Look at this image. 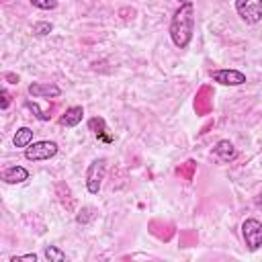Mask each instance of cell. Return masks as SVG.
Segmentation results:
<instances>
[{
  "label": "cell",
  "mask_w": 262,
  "mask_h": 262,
  "mask_svg": "<svg viewBox=\"0 0 262 262\" xmlns=\"http://www.w3.org/2000/svg\"><path fill=\"white\" fill-rule=\"evenodd\" d=\"M213 154H215V158L221 160V162H231V160L235 158V147H233V143H231L229 139H221V141H217V145L213 147Z\"/></svg>",
  "instance_id": "11"
},
{
  "label": "cell",
  "mask_w": 262,
  "mask_h": 262,
  "mask_svg": "<svg viewBox=\"0 0 262 262\" xmlns=\"http://www.w3.org/2000/svg\"><path fill=\"white\" fill-rule=\"evenodd\" d=\"M82 117H84V108L82 106H70V108H66V113L59 117V125L61 127H76L80 121H82Z\"/></svg>",
  "instance_id": "10"
},
{
  "label": "cell",
  "mask_w": 262,
  "mask_h": 262,
  "mask_svg": "<svg viewBox=\"0 0 262 262\" xmlns=\"http://www.w3.org/2000/svg\"><path fill=\"white\" fill-rule=\"evenodd\" d=\"M6 80H10V84H18V76H14V74H6Z\"/></svg>",
  "instance_id": "20"
},
{
  "label": "cell",
  "mask_w": 262,
  "mask_h": 262,
  "mask_svg": "<svg viewBox=\"0 0 262 262\" xmlns=\"http://www.w3.org/2000/svg\"><path fill=\"white\" fill-rule=\"evenodd\" d=\"M256 203H258V205H260V207H262V192H260V194H258V196H256Z\"/></svg>",
  "instance_id": "21"
},
{
  "label": "cell",
  "mask_w": 262,
  "mask_h": 262,
  "mask_svg": "<svg viewBox=\"0 0 262 262\" xmlns=\"http://www.w3.org/2000/svg\"><path fill=\"white\" fill-rule=\"evenodd\" d=\"M51 31H53V25H51V23H47V20H39V23L33 25V31H31V33H33L35 37H45V35H49Z\"/></svg>",
  "instance_id": "14"
},
{
  "label": "cell",
  "mask_w": 262,
  "mask_h": 262,
  "mask_svg": "<svg viewBox=\"0 0 262 262\" xmlns=\"http://www.w3.org/2000/svg\"><path fill=\"white\" fill-rule=\"evenodd\" d=\"M31 141H33V131H31L29 127L16 129V133H14V137H12L14 147H27V145H31Z\"/></svg>",
  "instance_id": "12"
},
{
  "label": "cell",
  "mask_w": 262,
  "mask_h": 262,
  "mask_svg": "<svg viewBox=\"0 0 262 262\" xmlns=\"http://www.w3.org/2000/svg\"><path fill=\"white\" fill-rule=\"evenodd\" d=\"M57 143L55 141H49V139H43V141H35L31 145L25 147V158L29 162H43V160H49L57 154Z\"/></svg>",
  "instance_id": "3"
},
{
  "label": "cell",
  "mask_w": 262,
  "mask_h": 262,
  "mask_svg": "<svg viewBox=\"0 0 262 262\" xmlns=\"http://www.w3.org/2000/svg\"><path fill=\"white\" fill-rule=\"evenodd\" d=\"M235 12L246 25L262 20V0H235Z\"/></svg>",
  "instance_id": "4"
},
{
  "label": "cell",
  "mask_w": 262,
  "mask_h": 262,
  "mask_svg": "<svg viewBox=\"0 0 262 262\" xmlns=\"http://www.w3.org/2000/svg\"><path fill=\"white\" fill-rule=\"evenodd\" d=\"M8 104H10V94H8V90H2V108H8Z\"/></svg>",
  "instance_id": "19"
},
{
  "label": "cell",
  "mask_w": 262,
  "mask_h": 262,
  "mask_svg": "<svg viewBox=\"0 0 262 262\" xmlns=\"http://www.w3.org/2000/svg\"><path fill=\"white\" fill-rule=\"evenodd\" d=\"M92 217H94V209H92V207H84V209L78 213L76 221H78V223H88Z\"/></svg>",
  "instance_id": "17"
},
{
  "label": "cell",
  "mask_w": 262,
  "mask_h": 262,
  "mask_svg": "<svg viewBox=\"0 0 262 262\" xmlns=\"http://www.w3.org/2000/svg\"><path fill=\"white\" fill-rule=\"evenodd\" d=\"M25 106H27V108H29V111L39 119V121H49V115H47V113H43V111L39 108V104H37V102H33V100H25Z\"/></svg>",
  "instance_id": "15"
},
{
  "label": "cell",
  "mask_w": 262,
  "mask_h": 262,
  "mask_svg": "<svg viewBox=\"0 0 262 262\" xmlns=\"http://www.w3.org/2000/svg\"><path fill=\"white\" fill-rule=\"evenodd\" d=\"M242 237L250 252L262 248V223L258 219H246L242 223Z\"/></svg>",
  "instance_id": "5"
},
{
  "label": "cell",
  "mask_w": 262,
  "mask_h": 262,
  "mask_svg": "<svg viewBox=\"0 0 262 262\" xmlns=\"http://www.w3.org/2000/svg\"><path fill=\"white\" fill-rule=\"evenodd\" d=\"M37 262V254H23V256H12L10 262Z\"/></svg>",
  "instance_id": "18"
},
{
  "label": "cell",
  "mask_w": 262,
  "mask_h": 262,
  "mask_svg": "<svg viewBox=\"0 0 262 262\" xmlns=\"http://www.w3.org/2000/svg\"><path fill=\"white\" fill-rule=\"evenodd\" d=\"M88 129L96 135V139L104 141V143H113V135L108 133V127H106V121L102 117H92L88 121Z\"/></svg>",
  "instance_id": "8"
},
{
  "label": "cell",
  "mask_w": 262,
  "mask_h": 262,
  "mask_svg": "<svg viewBox=\"0 0 262 262\" xmlns=\"http://www.w3.org/2000/svg\"><path fill=\"white\" fill-rule=\"evenodd\" d=\"M170 39L178 49H186L192 41L194 33V4L190 0L180 2V6L174 10L168 27Z\"/></svg>",
  "instance_id": "1"
},
{
  "label": "cell",
  "mask_w": 262,
  "mask_h": 262,
  "mask_svg": "<svg viewBox=\"0 0 262 262\" xmlns=\"http://www.w3.org/2000/svg\"><path fill=\"white\" fill-rule=\"evenodd\" d=\"M35 8H41V10H53L57 8V0H29Z\"/></svg>",
  "instance_id": "16"
},
{
  "label": "cell",
  "mask_w": 262,
  "mask_h": 262,
  "mask_svg": "<svg viewBox=\"0 0 262 262\" xmlns=\"http://www.w3.org/2000/svg\"><path fill=\"white\" fill-rule=\"evenodd\" d=\"M0 178H2L6 184H20V182L29 180V170L23 168V166H10V168H6V170L0 174Z\"/></svg>",
  "instance_id": "9"
},
{
  "label": "cell",
  "mask_w": 262,
  "mask_h": 262,
  "mask_svg": "<svg viewBox=\"0 0 262 262\" xmlns=\"http://www.w3.org/2000/svg\"><path fill=\"white\" fill-rule=\"evenodd\" d=\"M29 94L33 98H57L61 94V88L55 84H41V82H31L29 84Z\"/></svg>",
  "instance_id": "7"
},
{
  "label": "cell",
  "mask_w": 262,
  "mask_h": 262,
  "mask_svg": "<svg viewBox=\"0 0 262 262\" xmlns=\"http://www.w3.org/2000/svg\"><path fill=\"white\" fill-rule=\"evenodd\" d=\"M45 258L49 262H63L66 260V252H61L57 246H45Z\"/></svg>",
  "instance_id": "13"
},
{
  "label": "cell",
  "mask_w": 262,
  "mask_h": 262,
  "mask_svg": "<svg viewBox=\"0 0 262 262\" xmlns=\"http://www.w3.org/2000/svg\"><path fill=\"white\" fill-rule=\"evenodd\" d=\"M104 174H106V158H96L90 162L88 170H86V188L90 194H96L102 186V180H104Z\"/></svg>",
  "instance_id": "2"
},
{
  "label": "cell",
  "mask_w": 262,
  "mask_h": 262,
  "mask_svg": "<svg viewBox=\"0 0 262 262\" xmlns=\"http://www.w3.org/2000/svg\"><path fill=\"white\" fill-rule=\"evenodd\" d=\"M211 80L223 86H242L246 84V74L233 68H223V70H215L211 72Z\"/></svg>",
  "instance_id": "6"
}]
</instances>
